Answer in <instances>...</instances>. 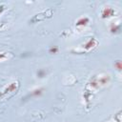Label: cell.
Instances as JSON below:
<instances>
[{
  "label": "cell",
  "mask_w": 122,
  "mask_h": 122,
  "mask_svg": "<svg viewBox=\"0 0 122 122\" xmlns=\"http://www.w3.org/2000/svg\"><path fill=\"white\" fill-rule=\"evenodd\" d=\"M113 15H114V10L112 8H110V7L104 8L102 12H101L102 18H109V17H112Z\"/></svg>",
  "instance_id": "obj_1"
},
{
  "label": "cell",
  "mask_w": 122,
  "mask_h": 122,
  "mask_svg": "<svg viewBox=\"0 0 122 122\" xmlns=\"http://www.w3.org/2000/svg\"><path fill=\"white\" fill-rule=\"evenodd\" d=\"M96 45H97V41H96L94 38H91V39L84 45V49H85L86 51H89V50L94 48Z\"/></svg>",
  "instance_id": "obj_2"
},
{
  "label": "cell",
  "mask_w": 122,
  "mask_h": 122,
  "mask_svg": "<svg viewBox=\"0 0 122 122\" xmlns=\"http://www.w3.org/2000/svg\"><path fill=\"white\" fill-rule=\"evenodd\" d=\"M89 18L88 17H81V18H79L77 21H76V26L77 27H83V26H85V25H87L88 23H89Z\"/></svg>",
  "instance_id": "obj_3"
},
{
  "label": "cell",
  "mask_w": 122,
  "mask_h": 122,
  "mask_svg": "<svg viewBox=\"0 0 122 122\" xmlns=\"http://www.w3.org/2000/svg\"><path fill=\"white\" fill-rule=\"evenodd\" d=\"M43 91H44L43 88H36V89H34V90L31 91L30 95H31V96H39V95L42 94Z\"/></svg>",
  "instance_id": "obj_4"
},
{
  "label": "cell",
  "mask_w": 122,
  "mask_h": 122,
  "mask_svg": "<svg viewBox=\"0 0 122 122\" xmlns=\"http://www.w3.org/2000/svg\"><path fill=\"white\" fill-rule=\"evenodd\" d=\"M120 30V25L118 24V25H112L111 26V32H112V33H114V32H117L118 30Z\"/></svg>",
  "instance_id": "obj_5"
},
{
  "label": "cell",
  "mask_w": 122,
  "mask_h": 122,
  "mask_svg": "<svg viewBox=\"0 0 122 122\" xmlns=\"http://www.w3.org/2000/svg\"><path fill=\"white\" fill-rule=\"evenodd\" d=\"M49 51H50L51 53H56V52L58 51V48H57V47H51V48L49 50Z\"/></svg>",
  "instance_id": "obj_6"
},
{
  "label": "cell",
  "mask_w": 122,
  "mask_h": 122,
  "mask_svg": "<svg viewBox=\"0 0 122 122\" xmlns=\"http://www.w3.org/2000/svg\"><path fill=\"white\" fill-rule=\"evenodd\" d=\"M114 67H116V69H117L118 71H121V69H122V67H121V62H120V61H116L115 64H114Z\"/></svg>",
  "instance_id": "obj_7"
},
{
  "label": "cell",
  "mask_w": 122,
  "mask_h": 122,
  "mask_svg": "<svg viewBox=\"0 0 122 122\" xmlns=\"http://www.w3.org/2000/svg\"><path fill=\"white\" fill-rule=\"evenodd\" d=\"M37 74H38V76H39V77H43V76L45 75V71L41 70V71H38V73H37Z\"/></svg>",
  "instance_id": "obj_8"
},
{
  "label": "cell",
  "mask_w": 122,
  "mask_h": 122,
  "mask_svg": "<svg viewBox=\"0 0 122 122\" xmlns=\"http://www.w3.org/2000/svg\"><path fill=\"white\" fill-rule=\"evenodd\" d=\"M6 57V52H0V60Z\"/></svg>",
  "instance_id": "obj_9"
},
{
  "label": "cell",
  "mask_w": 122,
  "mask_h": 122,
  "mask_svg": "<svg viewBox=\"0 0 122 122\" xmlns=\"http://www.w3.org/2000/svg\"><path fill=\"white\" fill-rule=\"evenodd\" d=\"M4 7H5L4 5H0V13H1V12L4 10Z\"/></svg>",
  "instance_id": "obj_10"
}]
</instances>
